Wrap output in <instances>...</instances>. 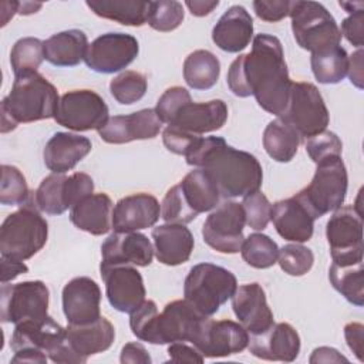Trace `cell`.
Segmentation results:
<instances>
[{"label": "cell", "instance_id": "obj_42", "mask_svg": "<svg viewBox=\"0 0 364 364\" xmlns=\"http://www.w3.org/2000/svg\"><path fill=\"white\" fill-rule=\"evenodd\" d=\"M30 191L21 171L13 165H1L0 203L1 205H24L28 202Z\"/></svg>", "mask_w": 364, "mask_h": 364}, {"label": "cell", "instance_id": "obj_36", "mask_svg": "<svg viewBox=\"0 0 364 364\" xmlns=\"http://www.w3.org/2000/svg\"><path fill=\"white\" fill-rule=\"evenodd\" d=\"M328 279L333 287L344 296V299L357 306L364 304V269L363 262L351 264L331 263L328 270Z\"/></svg>", "mask_w": 364, "mask_h": 364}, {"label": "cell", "instance_id": "obj_3", "mask_svg": "<svg viewBox=\"0 0 364 364\" xmlns=\"http://www.w3.org/2000/svg\"><path fill=\"white\" fill-rule=\"evenodd\" d=\"M58 102L57 88L40 73L16 75L10 92L1 101V132H10L21 122L54 118Z\"/></svg>", "mask_w": 364, "mask_h": 364}, {"label": "cell", "instance_id": "obj_11", "mask_svg": "<svg viewBox=\"0 0 364 364\" xmlns=\"http://www.w3.org/2000/svg\"><path fill=\"white\" fill-rule=\"evenodd\" d=\"M333 263L351 264L363 262V216L357 206H340L326 226Z\"/></svg>", "mask_w": 364, "mask_h": 364}, {"label": "cell", "instance_id": "obj_37", "mask_svg": "<svg viewBox=\"0 0 364 364\" xmlns=\"http://www.w3.org/2000/svg\"><path fill=\"white\" fill-rule=\"evenodd\" d=\"M67 178L64 173H51L41 181L33 195V202L38 210L47 215H61L71 208Z\"/></svg>", "mask_w": 364, "mask_h": 364}, {"label": "cell", "instance_id": "obj_26", "mask_svg": "<svg viewBox=\"0 0 364 364\" xmlns=\"http://www.w3.org/2000/svg\"><path fill=\"white\" fill-rule=\"evenodd\" d=\"M270 220L276 232L289 242H307L314 232L316 219L296 196L277 200L272 205Z\"/></svg>", "mask_w": 364, "mask_h": 364}, {"label": "cell", "instance_id": "obj_56", "mask_svg": "<svg viewBox=\"0 0 364 364\" xmlns=\"http://www.w3.org/2000/svg\"><path fill=\"white\" fill-rule=\"evenodd\" d=\"M363 48H358L357 51H354L350 57H348V71L347 75L351 81V84H354L358 90H363L364 84H363Z\"/></svg>", "mask_w": 364, "mask_h": 364}, {"label": "cell", "instance_id": "obj_22", "mask_svg": "<svg viewBox=\"0 0 364 364\" xmlns=\"http://www.w3.org/2000/svg\"><path fill=\"white\" fill-rule=\"evenodd\" d=\"M63 311L68 324H87L100 314L101 290L95 280L87 276L71 279L63 287Z\"/></svg>", "mask_w": 364, "mask_h": 364}, {"label": "cell", "instance_id": "obj_49", "mask_svg": "<svg viewBox=\"0 0 364 364\" xmlns=\"http://www.w3.org/2000/svg\"><path fill=\"white\" fill-rule=\"evenodd\" d=\"M291 1L289 0H255L253 10L256 16L267 23H276L290 14Z\"/></svg>", "mask_w": 364, "mask_h": 364}, {"label": "cell", "instance_id": "obj_50", "mask_svg": "<svg viewBox=\"0 0 364 364\" xmlns=\"http://www.w3.org/2000/svg\"><path fill=\"white\" fill-rule=\"evenodd\" d=\"M200 136V135H195V134H189L186 131L178 129L175 127H166L162 132V141L164 145L166 146V149L172 154L176 155H186V152L189 151V148L192 146V144L195 142V139Z\"/></svg>", "mask_w": 364, "mask_h": 364}, {"label": "cell", "instance_id": "obj_25", "mask_svg": "<svg viewBox=\"0 0 364 364\" xmlns=\"http://www.w3.org/2000/svg\"><path fill=\"white\" fill-rule=\"evenodd\" d=\"M228 119V105L222 100H210L206 102H185L169 121L168 127L186 131L189 134L202 135L220 129Z\"/></svg>", "mask_w": 364, "mask_h": 364}, {"label": "cell", "instance_id": "obj_59", "mask_svg": "<svg viewBox=\"0 0 364 364\" xmlns=\"http://www.w3.org/2000/svg\"><path fill=\"white\" fill-rule=\"evenodd\" d=\"M48 355L43 351L37 350H21L16 351L11 363H37V364H46Z\"/></svg>", "mask_w": 364, "mask_h": 364}, {"label": "cell", "instance_id": "obj_32", "mask_svg": "<svg viewBox=\"0 0 364 364\" xmlns=\"http://www.w3.org/2000/svg\"><path fill=\"white\" fill-rule=\"evenodd\" d=\"M87 48L88 38L82 30H64L44 41V60L55 67H74L84 60Z\"/></svg>", "mask_w": 364, "mask_h": 364}, {"label": "cell", "instance_id": "obj_15", "mask_svg": "<svg viewBox=\"0 0 364 364\" xmlns=\"http://www.w3.org/2000/svg\"><path fill=\"white\" fill-rule=\"evenodd\" d=\"M189 343L205 358H219L243 351L249 344V333L240 323L233 320L203 317Z\"/></svg>", "mask_w": 364, "mask_h": 364}, {"label": "cell", "instance_id": "obj_48", "mask_svg": "<svg viewBox=\"0 0 364 364\" xmlns=\"http://www.w3.org/2000/svg\"><path fill=\"white\" fill-rule=\"evenodd\" d=\"M191 94L183 87H171L168 88L158 100L155 111L159 117V119L165 124H169L172 117L176 114V111L188 101H191Z\"/></svg>", "mask_w": 364, "mask_h": 364}, {"label": "cell", "instance_id": "obj_39", "mask_svg": "<svg viewBox=\"0 0 364 364\" xmlns=\"http://www.w3.org/2000/svg\"><path fill=\"white\" fill-rule=\"evenodd\" d=\"M240 253L249 266L255 269H269L277 263L279 246L267 235L255 232L245 237Z\"/></svg>", "mask_w": 364, "mask_h": 364}, {"label": "cell", "instance_id": "obj_12", "mask_svg": "<svg viewBox=\"0 0 364 364\" xmlns=\"http://www.w3.org/2000/svg\"><path fill=\"white\" fill-rule=\"evenodd\" d=\"M108 105L100 94L92 90H73L61 95L54 119L71 131H98L108 121Z\"/></svg>", "mask_w": 364, "mask_h": 364}, {"label": "cell", "instance_id": "obj_8", "mask_svg": "<svg viewBox=\"0 0 364 364\" xmlns=\"http://www.w3.org/2000/svg\"><path fill=\"white\" fill-rule=\"evenodd\" d=\"M291 31L296 43L303 48L321 53L340 46L341 33L330 11L317 1H291Z\"/></svg>", "mask_w": 364, "mask_h": 364}, {"label": "cell", "instance_id": "obj_35", "mask_svg": "<svg viewBox=\"0 0 364 364\" xmlns=\"http://www.w3.org/2000/svg\"><path fill=\"white\" fill-rule=\"evenodd\" d=\"M220 75L219 58L208 50H196L183 61V80L193 90L212 88Z\"/></svg>", "mask_w": 364, "mask_h": 364}, {"label": "cell", "instance_id": "obj_30", "mask_svg": "<svg viewBox=\"0 0 364 364\" xmlns=\"http://www.w3.org/2000/svg\"><path fill=\"white\" fill-rule=\"evenodd\" d=\"M154 252L162 264L179 266L192 255L195 239L192 232L181 223H165L152 229Z\"/></svg>", "mask_w": 364, "mask_h": 364}, {"label": "cell", "instance_id": "obj_24", "mask_svg": "<svg viewBox=\"0 0 364 364\" xmlns=\"http://www.w3.org/2000/svg\"><path fill=\"white\" fill-rule=\"evenodd\" d=\"M161 216L158 199L145 192L125 196L112 209L114 232H138L154 226Z\"/></svg>", "mask_w": 364, "mask_h": 364}, {"label": "cell", "instance_id": "obj_43", "mask_svg": "<svg viewBox=\"0 0 364 364\" xmlns=\"http://www.w3.org/2000/svg\"><path fill=\"white\" fill-rule=\"evenodd\" d=\"M183 17L185 11L182 3L175 0H159L151 1L146 23L156 31L168 33L178 28L183 21Z\"/></svg>", "mask_w": 364, "mask_h": 364}, {"label": "cell", "instance_id": "obj_9", "mask_svg": "<svg viewBox=\"0 0 364 364\" xmlns=\"http://www.w3.org/2000/svg\"><path fill=\"white\" fill-rule=\"evenodd\" d=\"M13 353L21 350H37L60 364H82V360L67 343V328L60 326L51 316L30 318L16 324L10 338Z\"/></svg>", "mask_w": 364, "mask_h": 364}, {"label": "cell", "instance_id": "obj_4", "mask_svg": "<svg viewBox=\"0 0 364 364\" xmlns=\"http://www.w3.org/2000/svg\"><path fill=\"white\" fill-rule=\"evenodd\" d=\"M220 193L206 171L196 168L168 189L161 206V218L166 223L186 225L199 213L209 212L219 203Z\"/></svg>", "mask_w": 364, "mask_h": 364}, {"label": "cell", "instance_id": "obj_23", "mask_svg": "<svg viewBox=\"0 0 364 364\" xmlns=\"http://www.w3.org/2000/svg\"><path fill=\"white\" fill-rule=\"evenodd\" d=\"M300 336L289 323L273 324L262 334L249 338V351L262 360L291 363L300 353Z\"/></svg>", "mask_w": 364, "mask_h": 364}, {"label": "cell", "instance_id": "obj_52", "mask_svg": "<svg viewBox=\"0 0 364 364\" xmlns=\"http://www.w3.org/2000/svg\"><path fill=\"white\" fill-rule=\"evenodd\" d=\"M169 361L172 363H198L202 364L205 357L200 351L193 346H188L185 341H175L171 343L168 347Z\"/></svg>", "mask_w": 364, "mask_h": 364}, {"label": "cell", "instance_id": "obj_7", "mask_svg": "<svg viewBox=\"0 0 364 364\" xmlns=\"http://www.w3.org/2000/svg\"><path fill=\"white\" fill-rule=\"evenodd\" d=\"M316 165L311 182L294 195L314 219L338 209L346 199L348 186L341 155L328 156Z\"/></svg>", "mask_w": 364, "mask_h": 364}, {"label": "cell", "instance_id": "obj_10", "mask_svg": "<svg viewBox=\"0 0 364 364\" xmlns=\"http://www.w3.org/2000/svg\"><path fill=\"white\" fill-rule=\"evenodd\" d=\"M289 124L300 138H310L326 131L330 114L326 102L311 82H291L289 102L284 112L277 117Z\"/></svg>", "mask_w": 364, "mask_h": 364}, {"label": "cell", "instance_id": "obj_34", "mask_svg": "<svg viewBox=\"0 0 364 364\" xmlns=\"http://www.w3.org/2000/svg\"><path fill=\"white\" fill-rule=\"evenodd\" d=\"M301 142L300 135L283 119L270 121L263 131V148L276 162H290Z\"/></svg>", "mask_w": 364, "mask_h": 364}, {"label": "cell", "instance_id": "obj_17", "mask_svg": "<svg viewBox=\"0 0 364 364\" xmlns=\"http://www.w3.org/2000/svg\"><path fill=\"white\" fill-rule=\"evenodd\" d=\"M100 272L111 307L129 314L142 304L146 290L142 274L134 266H100Z\"/></svg>", "mask_w": 364, "mask_h": 364}, {"label": "cell", "instance_id": "obj_21", "mask_svg": "<svg viewBox=\"0 0 364 364\" xmlns=\"http://www.w3.org/2000/svg\"><path fill=\"white\" fill-rule=\"evenodd\" d=\"M230 299L235 316L252 336L262 334L274 324L273 311L259 283H246L236 287Z\"/></svg>", "mask_w": 364, "mask_h": 364}, {"label": "cell", "instance_id": "obj_53", "mask_svg": "<svg viewBox=\"0 0 364 364\" xmlns=\"http://www.w3.org/2000/svg\"><path fill=\"white\" fill-rule=\"evenodd\" d=\"M344 337L350 350L355 357L363 361L364 353V326L361 323H348L344 327Z\"/></svg>", "mask_w": 364, "mask_h": 364}, {"label": "cell", "instance_id": "obj_47", "mask_svg": "<svg viewBox=\"0 0 364 364\" xmlns=\"http://www.w3.org/2000/svg\"><path fill=\"white\" fill-rule=\"evenodd\" d=\"M343 144L341 139L331 131H323L306 141V152L310 159L317 164L328 156L341 155Z\"/></svg>", "mask_w": 364, "mask_h": 364}, {"label": "cell", "instance_id": "obj_2", "mask_svg": "<svg viewBox=\"0 0 364 364\" xmlns=\"http://www.w3.org/2000/svg\"><path fill=\"white\" fill-rule=\"evenodd\" d=\"M186 164L202 168L222 198H245L260 189L263 168L250 152L236 149L222 136H198L185 155Z\"/></svg>", "mask_w": 364, "mask_h": 364}, {"label": "cell", "instance_id": "obj_20", "mask_svg": "<svg viewBox=\"0 0 364 364\" xmlns=\"http://www.w3.org/2000/svg\"><path fill=\"white\" fill-rule=\"evenodd\" d=\"M100 266H149L154 247L148 236L139 232H115L101 245Z\"/></svg>", "mask_w": 364, "mask_h": 364}, {"label": "cell", "instance_id": "obj_51", "mask_svg": "<svg viewBox=\"0 0 364 364\" xmlns=\"http://www.w3.org/2000/svg\"><path fill=\"white\" fill-rule=\"evenodd\" d=\"M340 33L354 47L361 48L364 43V10H358L344 18Z\"/></svg>", "mask_w": 364, "mask_h": 364}, {"label": "cell", "instance_id": "obj_33", "mask_svg": "<svg viewBox=\"0 0 364 364\" xmlns=\"http://www.w3.org/2000/svg\"><path fill=\"white\" fill-rule=\"evenodd\" d=\"M85 4L98 17L131 27L144 26L151 7V1L142 0H87Z\"/></svg>", "mask_w": 364, "mask_h": 364}, {"label": "cell", "instance_id": "obj_60", "mask_svg": "<svg viewBox=\"0 0 364 364\" xmlns=\"http://www.w3.org/2000/svg\"><path fill=\"white\" fill-rule=\"evenodd\" d=\"M41 3H34V1H23V3H18V14H23V16H28V14H33V13H37V10L41 9Z\"/></svg>", "mask_w": 364, "mask_h": 364}, {"label": "cell", "instance_id": "obj_14", "mask_svg": "<svg viewBox=\"0 0 364 364\" xmlns=\"http://www.w3.org/2000/svg\"><path fill=\"white\" fill-rule=\"evenodd\" d=\"M1 321L18 324L30 318H43L48 310L50 291L41 280L1 284Z\"/></svg>", "mask_w": 364, "mask_h": 364}, {"label": "cell", "instance_id": "obj_46", "mask_svg": "<svg viewBox=\"0 0 364 364\" xmlns=\"http://www.w3.org/2000/svg\"><path fill=\"white\" fill-rule=\"evenodd\" d=\"M242 206L246 216V225L250 229L253 230L266 229L267 223L270 222L272 203L260 189L245 196Z\"/></svg>", "mask_w": 364, "mask_h": 364}, {"label": "cell", "instance_id": "obj_13", "mask_svg": "<svg viewBox=\"0 0 364 364\" xmlns=\"http://www.w3.org/2000/svg\"><path fill=\"white\" fill-rule=\"evenodd\" d=\"M246 216L242 203L225 200L206 218L202 226V237L208 246L219 253L233 255L243 245V228Z\"/></svg>", "mask_w": 364, "mask_h": 364}, {"label": "cell", "instance_id": "obj_57", "mask_svg": "<svg viewBox=\"0 0 364 364\" xmlns=\"http://www.w3.org/2000/svg\"><path fill=\"white\" fill-rule=\"evenodd\" d=\"M348 363V360L341 355L336 348L333 347H318L314 348L310 357V363Z\"/></svg>", "mask_w": 364, "mask_h": 364}, {"label": "cell", "instance_id": "obj_38", "mask_svg": "<svg viewBox=\"0 0 364 364\" xmlns=\"http://www.w3.org/2000/svg\"><path fill=\"white\" fill-rule=\"evenodd\" d=\"M311 71L320 84H338L348 71V54L341 47L314 53L310 57Z\"/></svg>", "mask_w": 364, "mask_h": 364}, {"label": "cell", "instance_id": "obj_41", "mask_svg": "<svg viewBox=\"0 0 364 364\" xmlns=\"http://www.w3.org/2000/svg\"><path fill=\"white\" fill-rule=\"evenodd\" d=\"M148 88L146 77L138 71L127 70L117 77H114L109 82L111 95L117 102L122 105H131L139 101Z\"/></svg>", "mask_w": 364, "mask_h": 364}, {"label": "cell", "instance_id": "obj_16", "mask_svg": "<svg viewBox=\"0 0 364 364\" xmlns=\"http://www.w3.org/2000/svg\"><path fill=\"white\" fill-rule=\"evenodd\" d=\"M139 53L138 40L127 33H105L88 44L84 63L100 74H114L127 68Z\"/></svg>", "mask_w": 364, "mask_h": 364}, {"label": "cell", "instance_id": "obj_18", "mask_svg": "<svg viewBox=\"0 0 364 364\" xmlns=\"http://www.w3.org/2000/svg\"><path fill=\"white\" fill-rule=\"evenodd\" d=\"M203 317L206 316L200 314L185 299L168 303L158 314L152 344L191 341Z\"/></svg>", "mask_w": 364, "mask_h": 364}, {"label": "cell", "instance_id": "obj_1", "mask_svg": "<svg viewBox=\"0 0 364 364\" xmlns=\"http://www.w3.org/2000/svg\"><path fill=\"white\" fill-rule=\"evenodd\" d=\"M226 82L236 97L253 95L260 108L280 117L287 107L293 82L280 40L270 34H257L250 53L240 54L230 64Z\"/></svg>", "mask_w": 364, "mask_h": 364}, {"label": "cell", "instance_id": "obj_29", "mask_svg": "<svg viewBox=\"0 0 364 364\" xmlns=\"http://www.w3.org/2000/svg\"><path fill=\"white\" fill-rule=\"evenodd\" d=\"M65 328L67 343L82 363L90 355L107 351L115 340V328L104 316H100L92 323L68 324Z\"/></svg>", "mask_w": 364, "mask_h": 364}, {"label": "cell", "instance_id": "obj_6", "mask_svg": "<svg viewBox=\"0 0 364 364\" xmlns=\"http://www.w3.org/2000/svg\"><path fill=\"white\" fill-rule=\"evenodd\" d=\"M237 287L236 276L213 263L195 264L183 283V296L200 314L210 317L225 304Z\"/></svg>", "mask_w": 364, "mask_h": 364}, {"label": "cell", "instance_id": "obj_19", "mask_svg": "<svg viewBox=\"0 0 364 364\" xmlns=\"http://www.w3.org/2000/svg\"><path fill=\"white\" fill-rule=\"evenodd\" d=\"M162 128L155 108H144L128 115H115L108 118L98 135L107 144H128L132 141L152 139Z\"/></svg>", "mask_w": 364, "mask_h": 364}, {"label": "cell", "instance_id": "obj_61", "mask_svg": "<svg viewBox=\"0 0 364 364\" xmlns=\"http://www.w3.org/2000/svg\"><path fill=\"white\" fill-rule=\"evenodd\" d=\"M340 7H343L348 14H353L358 10H364V3L363 1H357V3H351V1H340L338 3Z\"/></svg>", "mask_w": 364, "mask_h": 364}, {"label": "cell", "instance_id": "obj_45", "mask_svg": "<svg viewBox=\"0 0 364 364\" xmlns=\"http://www.w3.org/2000/svg\"><path fill=\"white\" fill-rule=\"evenodd\" d=\"M158 314L156 303L154 300H144L141 306L129 313V327L132 334L141 341L152 344Z\"/></svg>", "mask_w": 364, "mask_h": 364}, {"label": "cell", "instance_id": "obj_31", "mask_svg": "<svg viewBox=\"0 0 364 364\" xmlns=\"http://www.w3.org/2000/svg\"><path fill=\"white\" fill-rule=\"evenodd\" d=\"M112 200L107 193H92L70 209V220L77 229L101 236L112 229Z\"/></svg>", "mask_w": 364, "mask_h": 364}, {"label": "cell", "instance_id": "obj_27", "mask_svg": "<svg viewBox=\"0 0 364 364\" xmlns=\"http://www.w3.org/2000/svg\"><path fill=\"white\" fill-rule=\"evenodd\" d=\"M253 37V18L243 6L229 7L212 30L213 43L226 53L245 50Z\"/></svg>", "mask_w": 364, "mask_h": 364}, {"label": "cell", "instance_id": "obj_44", "mask_svg": "<svg viewBox=\"0 0 364 364\" xmlns=\"http://www.w3.org/2000/svg\"><path fill=\"white\" fill-rule=\"evenodd\" d=\"M277 263L289 276H303L313 267L314 255L301 243H289L279 249Z\"/></svg>", "mask_w": 364, "mask_h": 364}, {"label": "cell", "instance_id": "obj_5", "mask_svg": "<svg viewBox=\"0 0 364 364\" xmlns=\"http://www.w3.org/2000/svg\"><path fill=\"white\" fill-rule=\"evenodd\" d=\"M48 237V223L38 208L30 202L10 213L0 228V253L24 262L38 253Z\"/></svg>", "mask_w": 364, "mask_h": 364}, {"label": "cell", "instance_id": "obj_58", "mask_svg": "<svg viewBox=\"0 0 364 364\" xmlns=\"http://www.w3.org/2000/svg\"><path fill=\"white\" fill-rule=\"evenodd\" d=\"M185 6L189 9L191 14L195 16V17H203V16H208L218 6H219V1L218 0H188L185 1Z\"/></svg>", "mask_w": 364, "mask_h": 364}, {"label": "cell", "instance_id": "obj_54", "mask_svg": "<svg viewBox=\"0 0 364 364\" xmlns=\"http://www.w3.org/2000/svg\"><path fill=\"white\" fill-rule=\"evenodd\" d=\"M119 361L122 364H151V355L148 354L146 348L141 344V343H127L122 350H121V355H119Z\"/></svg>", "mask_w": 364, "mask_h": 364}, {"label": "cell", "instance_id": "obj_40", "mask_svg": "<svg viewBox=\"0 0 364 364\" xmlns=\"http://www.w3.org/2000/svg\"><path fill=\"white\" fill-rule=\"evenodd\" d=\"M44 60V41L36 37L17 40L10 53V64L16 75L37 71Z\"/></svg>", "mask_w": 364, "mask_h": 364}, {"label": "cell", "instance_id": "obj_28", "mask_svg": "<svg viewBox=\"0 0 364 364\" xmlns=\"http://www.w3.org/2000/svg\"><path fill=\"white\" fill-rule=\"evenodd\" d=\"M92 144L87 136L73 132H55L44 146L43 158L53 173H65L91 152Z\"/></svg>", "mask_w": 364, "mask_h": 364}, {"label": "cell", "instance_id": "obj_55", "mask_svg": "<svg viewBox=\"0 0 364 364\" xmlns=\"http://www.w3.org/2000/svg\"><path fill=\"white\" fill-rule=\"evenodd\" d=\"M0 266H1V273H0L1 284L9 283V282L14 280L16 277H18L20 274H24L28 272V267H27V264H24V262L14 260V259L4 257V256H1V259H0Z\"/></svg>", "mask_w": 364, "mask_h": 364}]
</instances>
